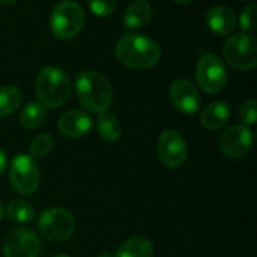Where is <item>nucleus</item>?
Returning <instances> with one entry per match:
<instances>
[{
    "label": "nucleus",
    "mask_w": 257,
    "mask_h": 257,
    "mask_svg": "<svg viewBox=\"0 0 257 257\" xmlns=\"http://www.w3.org/2000/svg\"><path fill=\"white\" fill-rule=\"evenodd\" d=\"M115 57L125 67L142 70L157 64L161 58V49L152 38L130 33L118 40Z\"/></svg>",
    "instance_id": "nucleus-1"
},
{
    "label": "nucleus",
    "mask_w": 257,
    "mask_h": 257,
    "mask_svg": "<svg viewBox=\"0 0 257 257\" xmlns=\"http://www.w3.org/2000/svg\"><path fill=\"white\" fill-rule=\"evenodd\" d=\"M75 92L80 104L93 113L105 112L114 97L112 84L95 70H85L78 77Z\"/></svg>",
    "instance_id": "nucleus-2"
},
{
    "label": "nucleus",
    "mask_w": 257,
    "mask_h": 257,
    "mask_svg": "<svg viewBox=\"0 0 257 257\" xmlns=\"http://www.w3.org/2000/svg\"><path fill=\"white\" fill-rule=\"evenodd\" d=\"M35 92L44 107H60L69 98V78L58 67L43 68L35 79Z\"/></svg>",
    "instance_id": "nucleus-3"
},
{
    "label": "nucleus",
    "mask_w": 257,
    "mask_h": 257,
    "mask_svg": "<svg viewBox=\"0 0 257 257\" xmlns=\"http://www.w3.org/2000/svg\"><path fill=\"white\" fill-rule=\"evenodd\" d=\"M84 24V12L78 3L65 0L55 5L50 15V30L60 40L74 38Z\"/></svg>",
    "instance_id": "nucleus-4"
},
{
    "label": "nucleus",
    "mask_w": 257,
    "mask_h": 257,
    "mask_svg": "<svg viewBox=\"0 0 257 257\" xmlns=\"http://www.w3.org/2000/svg\"><path fill=\"white\" fill-rule=\"evenodd\" d=\"M223 57L228 65L237 70H251L257 64V43L253 35L238 33L226 40Z\"/></svg>",
    "instance_id": "nucleus-5"
},
{
    "label": "nucleus",
    "mask_w": 257,
    "mask_h": 257,
    "mask_svg": "<svg viewBox=\"0 0 257 257\" xmlns=\"http://www.w3.org/2000/svg\"><path fill=\"white\" fill-rule=\"evenodd\" d=\"M38 227L43 237L53 242H62L74 233L75 218L65 208L52 207L40 215Z\"/></svg>",
    "instance_id": "nucleus-6"
},
{
    "label": "nucleus",
    "mask_w": 257,
    "mask_h": 257,
    "mask_svg": "<svg viewBox=\"0 0 257 257\" xmlns=\"http://www.w3.org/2000/svg\"><path fill=\"white\" fill-rule=\"evenodd\" d=\"M12 187L20 195H32L39 187L40 173L32 156L19 155L13 160L9 170Z\"/></svg>",
    "instance_id": "nucleus-7"
},
{
    "label": "nucleus",
    "mask_w": 257,
    "mask_h": 257,
    "mask_svg": "<svg viewBox=\"0 0 257 257\" xmlns=\"http://www.w3.org/2000/svg\"><path fill=\"white\" fill-rule=\"evenodd\" d=\"M196 79L203 92L217 94L227 83V70L220 58L213 54H206L198 60Z\"/></svg>",
    "instance_id": "nucleus-8"
},
{
    "label": "nucleus",
    "mask_w": 257,
    "mask_h": 257,
    "mask_svg": "<svg viewBox=\"0 0 257 257\" xmlns=\"http://www.w3.org/2000/svg\"><path fill=\"white\" fill-rule=\"evenodd\" d=\"M5 257H38L42 242L30 228H15L4 241Z\"/></svg>",
    "instance_id": "nucleus-9"
},
{
    "label": "nucleus",
    "mask_w": 257,
    "mask_h": 257,
    "mask_svg": "<svg viewBox=\"0 0 257 257\" xmlns=\"http://www.w3.org/2000/svg\"><path fill=\"white\" fill-rule=\"evenodd\" d=\"M157 155L167 167L176 168L183 165L187 157V146L182 136L176 131H165L157 141Z\"/></svg>",
    "instance_id": "nucleus-10"
},
{
    "label": "nucleus",
    "mask_w": 257,
    "mask_h": 257,
    "mask_svg": "<svg viewBox=\"0 0 257 257\" xmlns=\"http://www.w3.org/2000/svg\"><path fill=\"white\" fill-rule=\"evenodd\" d=\"M252 143V133L246 125H233L222 135L220 147L228 157L241 158L250 152Z\"/></svg>",
    "instance_id": "nucleus-11"
},
{
    "label": "nucleus",
    "mask_w": 257,
    "mask_h": 257,
    "mask_svg": "<svg viewBox=\"0 0 257 257\" xmlns=\"http://www.w3.org/2000/svg\"><path fill=\"white\" fill-rule=\"evenodd\" d=\"M170 97L175 107L185 114H195L200 109V94L188 80H175L171 84Z\"/></svg>",
    "instance_id": "nucleus-12"
},
{
    "label": "nucleus",
    "mask_w": 257,
    "mask_h": 257,
    "mask_svg": "<svg viewBox=\"0 0 257 257\" xmlns=\"http://www.w3.org/2000/svg\"><path fill=\"white\" fill-rule=\"evenodd\" d=\"M92 125V118L80 110H68L58 120L59 132L69 138L84 137L90 132Z\"/></svg>",
    "instance_id": "nucleus-13"
},
{
    "label": "nucleus",
    "mask_w": 257,
    "mask_h": 257,
    "mask_svg": "<svg viewBox=\"0 0 257 257\" xmlns=\"http://www.w3.org/2000/svg\"><path fill=\"white\" fill-rule=\"evenodd\" d=\"M206 24L211 32L218 35H227L235 30L237 19L230 8L217 5L211 8L206 14Z\"/></svg>",
    "instance_id": "nucleus-14"
},
{
    "label": "nucleus",
    "mask_w": 257,
    "mask_h": 257,
    "mask_svg": "<svg viewBox=\"0 0 257 257\" xmlns=\"http://www.w3.org/2000/svg\"><path fill=\"white\" fill-rule=\"evenodd\" d=\"M230 105L225 102H213L203 109L201 123L206 130L216 131L222 128L230 120Z\"/></svg>",
    "instance_id": "nucleus-15"
},
{
    "label": "nucleus",
    "mask_w": 257,
    "mask_h": 257,
    "mask_svg": "<svg viewBox=\"0 0 257 257\" xmlns=\"http://www.w3.org/2000/svg\"><path fill=\"white\" fill-rule=\"evenodd\" d=\"M152 17V8L145 0L133 2L123 15V24L131 29L142 28L150 23Z\"/></svg>",
    "instance_id": "nucleus-16"
},
{
    "label": "nucleus",
    "mask_w": 257,
    "mask_h": 257,
    "mask_svg": "<svg viewBox=\"0 0 257 257\" xmlns=\"http://www.w3.org/2000/svg\"><path fill=\"white\" fill-rule=\"evenodd\" d=\"M153 243L145 236H133L119 246L114 257H152Z\"/></svg>",
    "instance_id": "nucleus-17"
},
{
    "label": "nucleus",
    "mask_w": 257,
    "mask_h": 257,
    "mask_svg": "<svg viewBox=\"0 0 257 257\" xmlns=\"http://www.w3.org/2000/svg\"><path fill=\"white\" fill-rule=\"evenodd\" d=\"M97 128L100 137L105 142H115L119 140L120 133H122V127L118 118L107 110L99 113V117L97 119Z\"/></svg>",
    "instance_id": "nucleus-18"
},
{
    "label": "nucleus",
    "mask_w": 257,
    "mask_h": 257,
    "mask_svg": "<svg viewBox=\"0 0 257 257\" xmlns=\"http://www.w3.org/2000/svg\"><path fill=\"white\" fill-rule=\"evenodd\" d=\"M47 118V109L42 103L30 102L20 113V122L27 130H35L43 125Z\"/></svg>",
    "instance_id": "nucleus-19"
},
{
    "label": "nucleus",
    "mask_w": 257,
    "mask_h": 257,
    "mask_svg": "<svg viewBox=\"0 0 257 257\" xmlns=\"http://www.w3.org/2000/svg\"><path fill=\"white\" fill-rule=\"evenodd\" d=\"M7 215L13 222L28 223L32 222L35 217V211L33 206L22 198H14L8 203Z\"/></svg>",
    "instance_id": "nucleus-20"
},
{
    "label": "nucleus",
    "mask_w": 257,
    "mask_h": 257,
    "mask_svg": "<svg viewBox=\"0 0 257 257\" xmlns=\"http://www.w3.org/2000/svg\"><path fill=\"white\" fill-rule=\"evenodd\" d=\"M23 94L17 87L5 85L0 88V118L7 117L22 104Z\"/></svg>",
    "instance_id": "nucleus-21"
},
{
    "label": "nucleus",
    "mask_w": 257,
    "mask_h": 257,
    "mask_svg": "<svg viewBox=\"0 0 257 257\" xmlns=\"http://www.w3.org/2000/svg\"><path fill=\"white\" fill-rule=\"evenodd\" d=\"M54 146V141L50 135L43 133V135L37 136L33 140L32 145H30V153H32L33 158H42L49 155L50 151L53 150Z\"/></svg>",
    "instance_id": "nucleus-22"
},
{
    "label": "nucleus",
    "mask_w": 257,
    "mask_h": 257,
    "mask_svg": "<svg viewBox=\"0 0 257 257\" xmlns=\"http://www.w3.org/2000/svg\"><path fill=\"white\" fill-rule=\"evenodd\" d=\"M90 12L100 18L112 14L117 5V0H88Z\"/></svg>",
    "instance_id": "nucleus-23"
},
{
    "label": "nucleus",
    "mask_w": 257,
    "mask_h": 257,
    "mask_svg": "<svg viewBox=\"0 0 257 257\" xmlns=\"http://www.w3.org/2000/svg\"><path fill=\"white\" fill-rule=\"evenodd\" d=\"M257 117V105L255 99H247L240 108V120L245 125L255 124Z\"/></svg>",
    "instance_id": "nucleus-24"
},
{
    "label": "nucleus",
    "mask_w": 257,
    "mask_h": 257,
    "mask_svg": "<svg viewBox=\"0 0 257 257\" xmlns=\"http://www.w3.org/2000/svg\"><path fill=\"white\" fill-rule=\"evenodd\" d=\"M255 15H256V5L250 4L242 10L240 15V24L245 32L252 33L256 30V24H255Z\"/></svg>",
    "instance_id": "nucleus-25"
},
{
    "label": "nucleus",
    "mask_w": 257,
    "mask_h": 257,
    "mask_svg": "<svg viewBox=\"0 0 257 257\" xmlns=\"http://www.w3.org/2000/svg\"><path fill=\"white\" fill-rule=\"evenodd\" d=\"M5 168H7V156H5V153L0 148V176L4 173Z\"/></svg>",
    "instance_id": "nucleus-26"
},
{
    "label": "nucleus",
    "mask_w": 257,
    "mask_h": 257,
    "mask_svg": "<svg viewBox=\"0 0 257 257\" xmlns=\"http://www.w3.org/2000/svg\"><path fill=\"white\" fill-rule=\"evenodd\" d=\"M17 3V0H0V4L3 5H12Z\"/></svg>",
    "instance_id": "nucleus-27"
},
{
    "label": "nucleus",
    "mask_w": 257,
    "mask_h": 257,
    "mask_svg": "<svg viewBox=\"0 0 257 257\" xmlns=\"http://www.w3.org/2000/svg\"><path fill=\"white\" fill-rule=\"evenodd\" d=\"M97 257H114V256H113L110 252H105V251H104V252H100Z\"/></svg>",
    "instance_id": "nucleus-28"
},
{
    "label": "nucleus",
    "mask_w": 257,
    "mask_h": 257,
    "mask_svg": "<svg viewBox=\"0 0 257 257\" xmlns=\"http://www.w3.org/2000/svg\"><path fill=\"white\" fill-rule=\"evenodd\" d=\"M173 2L178 3V4H188V3H191L192 0H173Z\"/></svg>",
    "instance_id": "nucleus-29"
},
{
    "label": "nucleus",
    "mask_w": 257,
    "mask_h": 257,
    "mask_svg": "<svg viewBox=\"0 0 257 257\" xmlns=\"http://www.w3.org/2000/svg\"><path fill=\"white\" fill-rule=\"evenodd\" d=\"M3 216H4V208H3L2 202H0V221L3 220Z\"/></svg>",
    "instance_id": "nucleus-30"
},
{
    "label": "nucleus",
    "mask_w": 257,
    "mask_h": 257,
    "mask_svg": "<svg viewBox=\"0 0 257 257\" xmlns=\"http://www.w3.org/2000/svg\"><path fill=\"white\" fill-rule=\"evenodd\" d=\"M54 257H70V256L64 255V253H62V255H57V256H54Z\"/></svg>",
    "instance_id": "nucleus-31"
}]
</instances>
